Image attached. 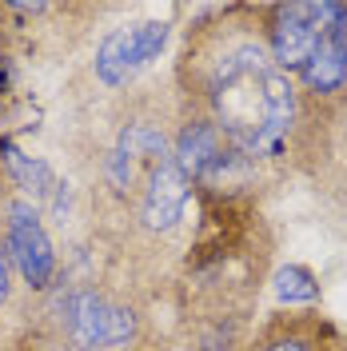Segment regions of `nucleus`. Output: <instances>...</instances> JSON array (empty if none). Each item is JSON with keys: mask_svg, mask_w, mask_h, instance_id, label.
<instances>
[{"mask_svg": "<svg viewBox=\"0 0 347 351\" xmlns=\"http://www.w3.org/2000/svg\"><path fill=\"white\" fill-rule=\"evenodd\" d=\"M172 160V136L152 112H128L124 124H116L112 144L104 152V184L128 212H136L140 196L148 192L152 176Z\"/></svg>", "mask_w": 347, "mask_h": 351, "instance_id": "3", "label": "nucleus"}, {"mask_svg": "<svg viewBox=\"0 0 347 351\" xmlns=\"http://www.w3.org/2000/svg\"><path fill=\"white\" fill-rule=\"evenodd\" d=\"M339 21H347V4L320 0V4H280L272 8L267 21V52L283 72H300L307 56L315 52V44Z\"/></svg>", "mask_w": 347, "mask_h": 351, "instance_id": "4", "label": "nucleus"}, {"mask_svg": "<svg viewBox=\"0 0 347 351\" xmlns=\"http://www.w3.org/2000/svg\"><path fill=\"white\" fill-rule=\"evenodd\" d=\"M8 295H12V260H8L4 240H0V311H4V304H8Z\"/></svg>", "mask_w": 347, "mask_h": 351, "instance_id": "11", "label": "nucleus"}, {"mask_svg": "<svg viewBox=\"0 0 347 351\" xmlns=\"http://www.w3.org/2000/svg\"><path fill=\"white\" fill-rule=\"evenodd\" d=\"M164 44H168V24L164 21H144V24L116 28L112 36H104L100 52H96V76H100V84H108V88L132 84L136 72H144L164 52Z\"/></svg>", "mask_w": 347, "mask_h": 351, "instance_id": "6", "label": "nucleus"}, {"mask_svg": "<svg viewBox=\"0 0 347 351\" xmlns=\"http://www.w3.org/2000/svg\"><path fill=\"white\" fill-rule=\"evenodd\" d=\"M304 284H311V276L296 267V271H287V276H283L280 291H283V295H300V300H315V287H304Z\"/></svg>", "mask_w": 347, "mask_h": 351, "instance_id": "10", "label": "nucleus"}, {"mask_svg": "<svg viewBox=\"0 0 347 351\" xmlns=\"http://www.w3.org/2000/svg\"><path fill=\"white\" fill-rule=\"evenodd\" d=\"M52 324L72 351H132L140 343V315L92 284L64 287L52 300Z\"/></svg>", "mask_w": 347, "mask_h": 351, "instance_id": "2", "label": "nucleus"}, {"mask_svg": "<svg viewBox=\"0 0 347 351\" xmlns=\"http://www.w3.org/2000/svg\"><path fill=\"white\" fill-rule=\"evenodd\" d=\"M300 84L315 96H335L347 88V21H339L324 40L315 44V52L300 64Z\"/></svg>", "mask_w": 347, "mask_h": 351, "instance_id": "7", "label": "nucleus"}, {"mask_svg": "<svg viewBox=\"0 0 347 351\" xmlns=\"http://www.w3.org/2000/svg\"><path fill=\"white\" fill-rule=\"evenodd\" d=\"M8 168L16 176V184L28 192V204H32V208L44 204L52 216L64 212V184L56 180V172H52L44 160H32V156H24V152H8Z\"/></svg>", "mask_w": 347, "mask_h": 351, "instance_id": "8", "label": "nucleus"}, {"mask_svg": "<svg viewBox=\"0 0 347 351\" xmlns=\"http://www.w3.org/2000/svg\"><path fill=\"white\" fill-rule=\"evenodd\" d=\"M192 72L195 116L224 132V140L243 160L280 156L296 124V88L267 44L239 32H208L184 52V76Z\"/></svg>", "mask_w": 347, "mask_h": 351, "instance_id": "1", "label": "nucleus"}, {"mask_svg": "<svg viewBox=\"0 0 347 351\" xmlns=\"http://www.w3.org/2000/svg\"><path fill=\"white\" fill-rule=\"evenodd\" d=\"M0 16H4V8H0Z\"/></svg>", "mask_w": 347, "mask_h": 351, "instance_id": "12", "label": "nucleus"}, {"mask_svg": "<svg viewBox=\"0 0 347 351\" xmlns=\"http://www.w3.org/2000/svg\"><path fill=\"white\" fill-rule=\"evenodd\" d=\"M0 240H4V252H8L12 267L21 271L24 284L32 287V291H48L52 276H56V252H52V240L44 232L40 212L28 199H12L4 208Z\"/></svg>", "mask_w": 347, "mask_h": 351, "instance_id": "5", "label": "nucleus"}, {"mask_svg": "<svg viewBox=\"0 0 347 351\" xmlns=\"http://www.w3.org/2000/svg\"><path fill=\"white\" fill-rule=\"evenodd\" d=\"M252 351H327V348L311 324H272L252 343Z\"/></svg>", "mask_w": 347, "mask_h": 351, "instance_id": "9", "label": "nucleus"}]
</instances>
